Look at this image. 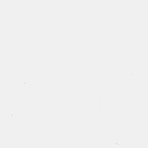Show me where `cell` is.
I'll return each instance as SVG.
<instances>
[{
    "label": "cell",
    "instance_id": "1",
    "mask_svg": "<svg viewBox=\"0 0 148 148\" xmlns=\"http://www.w3.org/2000/svg\"><path fill=\"white\" fill-rule=\"evenodd\" d=\"M119 143H116V144H114V146H113V147H117V148H119Z\"/></svg>",
    "mask_w": 148,
    "mask_h": 148
}]
</instances>
